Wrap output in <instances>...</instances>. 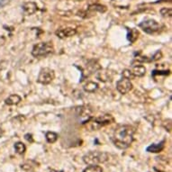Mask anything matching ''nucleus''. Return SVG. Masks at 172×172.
<instances>
[{"instance_id":"f257e3e1","label":"nucleus","mask_w":172,"mask_h":172,"mask_svg":"<svg viewBox=\"0 0 172 172\" xmlns=\"http://www.w3.org/2000/svg\"><path fill=\"white\" fill-rule=\"evenodd\" d=\"M135 128L131 125H120L113 134L112 142L115 147L121 150H125L131 146L133 142Z\"/></svg>"},{"instance_id":"f03ea898","label":"nucleus","mask_w":172,"mask_h":172,"mask_svg":"<svg viewBox=\"0 0 172 172\" xmlns=\"http://www.w3.org/2000/svg\"><path fill=\"white\" fill-rule=\"evenodd\" d=\"M109 161V154L105 151H89L83 157V161L87 165H98Z\"/></svg>"},{"instance_id":"7ed1b4c3","label":"nucleus","mask_w":172,"mask_h":172,"mask_svg":"<svg viewBox=\"0 0 172 172\" xmlns=\"http://www.w3.org/2000/svg\"><path fill=\"white\" fill-rule=\"evenodd\" d=\"M115 122V118L111 115H103L98 117H91L85 124L88 126L89 129L92 131H96L100 129L101 127H104L105 125H108Z\"/></svg>"},{"instance_id":"20e7f679","label":"nucleus","mask_w":172,"mask_h":172,"mask_svg":"<svg viewBox=\"0 0 172 172\" xmlns=\"http://www.w3.org/2000/svg\"><path fill=\"white\" fill-rule=\"evenodd\" d=\"M54 52V46L52 42H40L34 46L32 50V55L35 58L40 57H47Z\"/></svg>"},{"instance_id":"39448f33","label":"nucleus","mask_w":172,"mask_h":172,"mask_svg":"<svg viewBox=\"0 0 172 172\" xmlns=\"http://www.w3.org/2000/svg\"><path fill=\"white\" fill-rule=\"evenodd\" d=\"M55 77V72L53 70L50 68H42L40 70L37 82L42 85H48L50 84Z\"/></svg>"},{"instance_id":"423d86ee","label":"nucleus","mask_w":172,"mask_h":172,"mask_svg":"<svg viewBox=\"0 0 172 172\" xmlns=\"http://www.w3.org/2000/svg\"><path fill=\"white\" fill-rule=\"evenodd\" d=\"M139 27L140 29H143V31H144L146 34H149L157 33L161 28L160 24L155 20H152V19H149V20H145L139 24Z\"/></svg>"},{"instance_id":"0eeeda50","label":"nucleus","mask_w":172,"mask_h":172,"mask_svg":"<svg viewBox=\"0 0 172 172\" xmlns=\"http://www.w3.org/2000/svg\"><path fill=\"white\" fill-rule=\"evenodd\" d=\"M76 113L77 116L80 117L82 124H85L92 117L93 110L89 105H81L76 108Z\"/></svg>"},{"instance_id":"6e6552de","label":"nucleus","mask_w":172,"mask_h":172,"mask_svg":"<svg viewBox=\"0 0 172 172\" xmlns=\"http://www.w3.org/2000/svg\"><path fill=\"white\" fill-rule=\"evenodd\" d=\"M116 89L122 95H125V94L129 93L133 89V83L131 80L123 77L116 83Z\"/></svg>"},{"instance_id":"1a4fd4ad","label":"nucleus","mask_w":172,"mask_h":172,"mask_svg":"<svg viewBox=\"0 0 172 172\" xmlns=\"http://www.w3.org/2000/svg\"><path fill=\"white\" fill-rule=\"evenodd\" d=\"M76 34H77V30L71 27L60 28V29H58L55 32V34L60 39H66V38L72 37L76 35Z\"/></svg>"},{"instance_id":"9d476101","label":"nucleus","mask_w":172,"mask_h":172,"mask_svg":"<svg viewBox=\"0 0 172 172\" xmlns=\"http://www.w3.org/2000/svg\"><path fill=\"white\" fill-rule=\"evenodd\" d=\"M23 10L26 15H32L38 10V6L34 2H26L23 5Z\"/></svg>"},{"instance_id":"9b49d317","label":"nucleus","mask_w":172,"mask_h":172,"mask_svg":"<svg viewBox=\"0 0 172 172\" xmlns=\"http://www.w3.org/2000/svg\"><path fill=\"white\" fill-rule=\"evenodd\" d=\"M165 143H166V140H163L162 142H161L159 143H153V144L150 145L149 147H147L146 150L148 152H151V153H159V152L162 151L163 149L165 148Z\"/></svg>"},{"instance_id":"f8f14e48","label":"nucleus","mask_w":172,"mask_h":172,"mask_svg":"<svg viewBox=\"0 0 172 172\" xmlns=\"http://www.w3.org/2000/svg\"><path fill=\"white\" fill-rule=\"evenodd\" d=\"M106 10H107V8L105 6H102V5H99V4H94V5L89 6L88 8H87V11L85 12L84 14L89 13V14H92V15H93L94 13H97V12H98V13H105Z\"/></svg>"},{"instance_id":"ddd939ff","label":"nucleus","mask_w":172,"mask_h":172,"mask_svg":"<svg viewBox=\"0 0 172 172\" xmlns=\"http://www.w3.org/2000/svg\"><path fill=\"white\" fill-rule=\"evenodd\" d=\"M132 75L134 77H142L146 74V69L144 66L143 65H135L133 67V70H131Z\"/></svg>"},{"instance_id":"4468645a","label":"nucleus","mask_w":172,"mask_h":172,"mask_svg":"<svg viewBox=\"0 0 172 172\" xmlns=\"http://www.w3.org/2000/svg\"><path fill=\"white\" fill-rule=\"evenodd\" d=\"M21 168L25 170V171H33L34 170L35 168L38 167V163L34 161H27L25 162H24L23 164H21Z\"/></svg>"},{"instance_id":"2eb2a0df","label":"nucleus","mask_w":172,"mask_h":172,"mask_svg":"<svg viewBox=\"0 0 172 172\" xmlns=\"http://www.w3.org/2000/svg\"><path fill=\"white\" fill-rule=\"evenodd\" d=\"M21 100H22V98H21V97L20 96H18V95H11V96H9L6 100H5V103H6V105H18L20 102H21Z\"/></svg>"},{"instance_id":"dca6fc26","label":"nucleus","mask_w":172,"mask_h":172,"mask_svg":"<svg viewBox=\"0 0 172 172\" xmlns=\"http://www.w3.org/2000/svg\"><path fill=\"white\" fill-rule=\"evenodd\" d=\"M138 37H139V32L136 29H134V28H132V29L127 28V40L131 43H133L134 42H136Z\"/></svg>"},{"instance_id":"f3484780","label":"nucleus","mask_w":172,"mask_h":172,"mask_svg":"<svg viewBox=\"0 0 172 172\" xmlns=\"http://www.w3.org/2000/svg\"><path fill=\"white\" fill-rule=\"evenodd\" d=\"M97 89H98V84L96 82H93V81H89L84 86V90L88 93H94Z\"/></svg>"},{"instance_id":"a211bd4d","label":"nucleus","mask_w":172,"mask_h":172,"mask_svg":"<svg viewBox=\"0 0 172 172\" xmlns=\"http://www.w3.org/2000/svg\"><path fill=\"white\" fill-rule=\"evenodd\" d=\"M45 137H46V140L49 143H54L56 140H58L59 135L56 133H54V132H48V133H46Z\"/></svg>"},{"instance_id":"6ab92c4d","label":"nucleus","mask_w":172,"mask_h":172,"mask_svg":"<svg viewBox=\"0 0 172 172\" xmlns=\"http://www.w3.org/2000/svg\"><path fill=\"white\" fill-rule=\"evenodd\" d=\"M14 150H15V151H16V153H18L20 155H23L26 150V146L21 142L15 143H14Z\"/></svg>"},{"instance_id":"aec40b11","label":"nucleus","mask_w":172,"mask_h":172,"mask_svg":"<svg viewBox=\"0 0 172 172\" xmlns=\"http://www.w3.org/2000/svg\"><path fill=\"white\" fill-rule=\"evenodd\" d=\"M83 172H103V168L98 165H88Z\"/></svg>"},{"instance_id":"412c9836","label":"nucleus","mask_w":172,"mask_h":172,"mask_svg":"<svg viewBox=\"0 0 172 172\" xmlns=\"http://www.w3.org/2000/svg\"><path fill=\"white\" fill-rule=\"evenodd\" d=\"M97 77L100 80V81H108L110 80V77H109V73L105 72V71H100L97 74Z\"/></svg>"},{"instance_id":"4be33fe9","label":"nucleus","mask_w":172,"mask_h":172,"mask_svg":"<svg viewBox=\"0 0 172 172\" xmlns=\"http://www.w3.org/2000/svg\"><path fill=\"white\" fill-rule=\"evenodd\" d=\"M161 14H162V16L164 17H171L172 15V10L170 8L164 7L161 10Z\"/></svg>"},{"instance_id":"5701e85b","label":"nucleus","mask_w":172,"mask_h":172,"mask_svg":"<svg viewBox=\"0 0 172 172\" xmlns=\"http://www.w3.org/2000/svg\"><path fill=\"white\" fill-rule=\"evenodd\" d=\"M162 57V53H161V51H158L157 52H156L152 57H151V59H150V61H155V60H158V59H160Z\"/></svg>"},{"instance_id":"b1692460","label":"nucleus","mask_w":172,"mask_h":172,"mask_svg":"<svg viewBox=\"0 0 172 172\" xmlns=\"http://www.w3.org/2000/svg\"><path fill=\"white\" fill-rule=\"evenodd\" d=\"M122 75H123V77H127V79H129V80H131V79H133V76L132 75L131 70H123V73H122Z\"/></svg>"},{"instance_id":"393cba45","label":"nucleus","mask_w":172,"mask_h":172,"mask_svg":"<svg viewBox=\"0 0 172 172\" xmlns=\"http://www.w3.org/2000/svg\"><path fill=\"white\" fill-rule=\"evenodd\" d=\"M24 139L27 140L28 143H34V138H33V135L31 134V133H26L24 135Z\"/></svg>"},{"instance_id":"a878e982","label":"nucleus","mask_w":172,"mask_h":172,"mask_svg":"<svg viewBox=\"0 0 172 172\" xmlns=\"http://www.w3.org/2000/svg\"><path fill=\"white\" fill-rule=\"evenodd\" d=\"M169 72H170L169 70H165V71H156V70H154L152 72V75L153 76L156 75V74H158V75H168Z\"/></svg>"},{"instance_id":"bb28decb","label":"nucleus","mask_w":172,"mask_h":172,"mask_svg":"<svg viewBox=\"0 0 172 172\" xmlns=\"http://www.w3.org/2000/svg\"><path fill=\"white\" fill-rule=\"evenodd\" d=\"M8 2H9V0H0V8H2L6 5H7Z\"/></svg>"},{"instance_id":"cd10ccee","label":"nucleus","mask_w":172,"mask_h":172,"mask_svg":"<svg viewBox=\"0 0 172 172\" xmlns=\"http://www.w3.org/2000/svg\"><path fill=\"white\" fill-rule=\"evenodd\" d=\"M49 172H64L63 170H55V169H52Z\"/></svg>"},{"instance_id":"c85d7f7f","label":"nucleus","mask_w":172,"mask_h":172,"mask_svg":"<svg viewBox=\"0 0 172 172\" xmlns=\"http://www.w3.org/2000/svg\"><path fill=\"white\" fill-rule=\"evenodd\" d=\"M3 133H4V131H3L1 128H0V137H1V136L3 135Z\"/></svg>"}]
</instances>
